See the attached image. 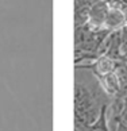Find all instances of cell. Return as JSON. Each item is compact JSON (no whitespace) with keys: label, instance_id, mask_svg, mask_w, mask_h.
Instances as JSON below:
<instances>
[{"label":"cell","instance_id":"cell-7","mask_svg":"<svg viewBox=\"0 0 127 131\" xmlns=\"http://www.w3.org/2000/svg\"><path fill=\"white\" fill-rule=\"evenodd\" d=\"M89 8L91 7L75 8V25H76V27L88 23V19H89Z\"/></svg>","mask_w":127,"mask_h":131},{"label":"cell","instance_id":"cell-3","mask_svg":"<svg viewBox=\"0 0 127 131\" xmlns=\"http://www.w3.org/2000/svg\"><path fill=\"white\" fill-rule=\"evenodd\" d=\"M110 9V3L107 0H99L89 8V19L88 25L95 28H104V20L107 16V12Z\"/></svg>","mask_w":127,"mask_h":131},{"label":"cell","instance_id":"cell-10","mask_svg":"<svg viewBox=\"0 0 127 131\" xmlns=\"http://www.w3.org/2000/svg\"><path fill=\"white\" fill-rule=\"evenodd\" d=\"M123 2H124V3H126V4H127V0H123Z\"/></svg>","mask_w":127,"mask_h":131},{"label":"cell","instance_id":"cell-5","mask_svg":"<svg viewBox=\"0 0 127 131\" xmlns=\"http://www.w3.org/2000/svg\"><path fill=\"white\" fill-rule=\"evenodd\" d=\"M97 80H99V82H100L101 88L104 89V92L108 96H111V97L120 93V82H119V79H118V76H116L115 72L108 73L105 76H101Z\"/></svg>","mask_w":127,"mask_h":131},{"label":"cell","instance_id":"cell-6","mask_svg":"<svg viewBox=\"0 0 127 131\" xmlns=\"http://www.w3.org/2000/svg\"><path fill=\"white\" fill-rule=\"evenodd\" d=\"M105 108H107V104L101 108L100 111V115L93 123L89 124L88 127V131H110L108 128V123H107V115H105Z\"/></svg>","mask_w":127,"mask_h":131},{"label":"cell","instance_id":"cell-8","mask_svg":"<svg viewBox=\"0 0 127 131\" xmlns=\"http://www.w3.org/2000/svg\"><path fill=\"white\" fill-rule=\"evenodd\" d=\"M116 131H127V107L124 108L123 114L120 115L119 122H118V127H116Z\"/></svg>","mask_w":127,"mask_h":131},{"label":"cell","instance_id":"cell-9","mask_svg":"<svg viewBox=\"0 0 127 131\" xmlns=\"http://www.w3.org/2000/svg\"><path fill=\"white\" fill-rule=\"evenodd\" d=\"M99 0H75V8L79 7H91Z\"/></svg>","mask_w":127,"mask_h":131},{"label":"cell","instance_id":"cell-4","mask_svg":"<svg viewBox=\"0 0 127 131\" xmlns=\"http://www.w3.org/2000/svg\"><path fill=\"white\" fill-rule=\"evenodd\" d=\"M124 26H127V16L124 11L120 7L110 6L103 27L108 31H116V30H122Z\"/></svg>","mask_w":127,"mask_h":131},{"label":"cell","instance_id":"cell-2","mask_svg":"<svg viewBox=\"0 0 127 131\" xmlns=\"http://www.w3.org/2000/svg\"><path fill=\"white\" fill-rule=\"evenodd\" d=\"M116 64H118V60H114V58H111L107 54H101V56H97L93 60V62H92V65L87 68L92 70V73L96 76V79H99L101 76L115 72Z\"/></svg>","mask_w":127,"mask_h":131},{"label":"cell","instance_id":"cell-1","mask_svg":"<svg viewBox=\"0 0 127 131\" xmlns=\"http://www.w3.org/2000/svg\"><path fill=\"white\" fill-rule=\"evenodd\" d=\"M111 97L101 88L100 82L96 89H91L87 82L76 80L75 82V119L91 124L99 118L101 108L108 104Z\"/></svg>","mask_w":127,"mask_h":131}]
</instances>
